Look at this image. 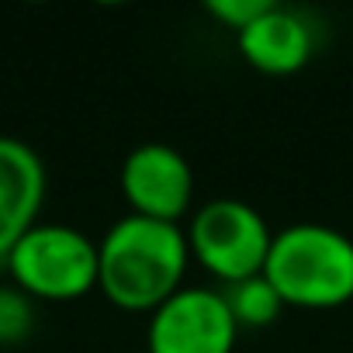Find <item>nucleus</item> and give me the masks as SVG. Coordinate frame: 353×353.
I'll return each instance as SVG.
<instances>
[{
	"mask_svg": "<svg viewBox=\"0 0 353 353\" xmlns=\"http://www.w3.org/2000/svg\"><path fill=\"white\" fill-rule=\"evenodd\" d=\"M118 188L128 215L181 225L194 205V170L181 149L142 142L121 159Z\"/></svg>",
	"mask_w": 353,
	"mask_h": 353,
	"instance_id": "obj_6",
	"label": "nucleus"
},
{
	"mask_svg": "<svg viewBox=\"0 0 353 353\" xmlns=\"http://www.w3.org/2000/svg\"><path fill=\"white\" fill-rule=\"evenodd\" d=\"M236 49L256 73L291 77L308 66L315 52V35L298 11L270 4L250 28L236 35Z\"/></svg>",
	"mask_w": 353,
	"mask_h": 353,
	"instance_id": "obj_8",
	"label": "nucleus"
},
{
	"mask_svg": "<svg viewBox=\"0 0 353 353\" xmlns=\"http://www.w3.org/2000/svg\"><path fill=\"white\" fill-rule=\"evenodd\" d=\"M263 277L284 308H343L353 301V239L325 222H294L274 232Z\"/></svg>",
	"mask_w": 353,
	"mask_h": 353,
	"instance_id": "obj_2",
	"label": "nucleus"
},
{
	"mask_svg": "<svg viewBox=\"0 0 353 353\" xmlns=\"http://www.w3.org/2000/svg\"><path fill=\"white\" fill-rule=\"evenodd\" d=\"M239 332L222 291L184 284L149 315L145 353H232Z\"/></svg>",
	"mask_w": 353,
	"mask_h": 353,
	"instance_id": "obj_5",
	"label": "nucleus"
},
{
	"mask_svg": "<svg viewBox=\"0 0 353 353\" xmlns=\"http://www.w3.org/2000/svg\"><path fill=\"white\" fill-rule=\"evenodd\" d=\"M46 163L14 135H0V260H8L14 243L39 222L46 205Z\"/></svg>",
	"mask_w": 353,
	"mask_h": 353,
	"instance_id": "obj_7",
	"label": "nucleus"
},
{
	"mask_svg": "<svg viewBox=\"0 0 353 353\" xmlns=\"http://www.w3.org/2000/svg\"><path fill=\"white\" fill-rule=\"evenodd\" d=\"M191 260H198L225 288L263 274L274 232L270 222L239 198H212L188 222Z\"/></svg>",
	"mask_w": 353,
	"mask_h": 353,
	"instance_id": "obj_4",
	"label": "nucleus"
},
{
	"mask_svg": "<svg viewBox=\"0 0 353 353\" xmlns=\"http://www.w3.org/2000/svg\"><path fill=\"white\" fill-rule=\"evenodd\" d=\"M35 332V301L14 284H0V346H18Z\"/></svg>",
	"mask_w": 353,
	"mask_h": 353,
	"instance_id": "obj_10",
	"label": "nucleus"
},
{
	"mask_svg": "<svg viewBox=\"0 0 353 353\" xmlns=\"http://www.w3.org/2000/svg\"><path fill=\"white\" fill-rule=\"evenodd\" d=\"M188 267L191 246L184 225L125 215L97 243V291L121 312L152 315L184 288Z\"/></svg>",
	"mask_w": 353,
	"mask_h": 353,
	"instance_id": "obj_1",
	"label": "nucleus"
},
{
	"mask_svg": "<svg viewBox=\"0 0 353 353\" xmlns=\"http://www.w3.org/2000/svg\"><path fill=\"white\" fill-rule=\"evenodd\" d=\"M222 294H225L229 312H232V319L239 322V329H263V325L277 322V315L284 312L281 294L274 291V284H270L263 274L246 277V281H239V284H229Z\"/></svg>",
	"mask_w": 353,
	"mask_h": 353,
	"instance_id": "obj_9",
	"label": "nucleus"
},
{
	"mask_svg": "<svg viewBox=\"0 0 353 353\" xmlns=\"http://www.w3.org/2000/svg\"><path fill=\"white\" fill-rule=\"evenodd\" d=\"M4 263L32 301H77L97 288V243L66 222H35Z\"/></svg>",
	"mask_w": 353,
	"mask_h": 353,
	"instance_id": "obj_3",
	"label": "nucleus"
},
{
	"mask_svg": "<svg viewBox=\"0 0 353 353\" xmlns=\"http://www.w3.org/2000/svg\"><path fill=\"white\" fill-rule=\"evenodd\" d=\"M274 4V0H208L205 4V11L215 18V21H222L225 28H232L236 35L243 32V28H250L267 8Z\"/></svg>",
	"mask_w": 353,
	"mask_h": 353,
	"instance_id": "obj_11",
	"label": "nucleus"
}]
</instances>
